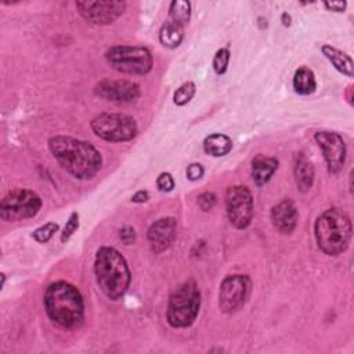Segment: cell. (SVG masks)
<instances>
[{
	"instance_id": "1",
	"label": "cell",
	"mask_w": 354,
	"mask_h": 354,
	"mask_svg": "<svg viewBox=\"0 0 354 354\" xmlns=\"http://www.w3.org/2000/svg\"><path fill=\"white\" fill-rule=\"evenodd\" d=\"M48 148L58 165L77 180L94 177L102 166L101 153L87 141L55 136L48 140Z\"/></svg>"
},
{
	"instance_id": "2",
	"label": "cell",
	"mask_w": 354,
	"mask_h": 354,
	"mask_svg": "<svg viewBox=\"0 0 354 354\" xmlns=\"http://www.w3.org/2000/svg\"><path fill=\"white\" fill-rule=\"evenodd\" d=\"M43 303L48 318L61 328H76L83 321V297L79 289L69 282L57 281L48 285Z\"/></svg>"
},
{
	"instance_id": "3",
	"label": "cell",
	"mask_w": 354,
	"mask_h": 354,
	"mask_svg": "<svg viewBox=\"0 0 354 354\" xmlns=\"http://www.w3.org/2000/svg\"><path fill=\"white\" fill-rule=\"evenodd\" d=\"M94 274L101 292L111 300L120 299L130 285V270L126 259L115 248L102 246L97 250Z\"/></svg>"
},
{
	"instance_id": "4",
	"label": "cell",
	"mask_w": 354,
	"mask_h": 354,
	"mask_svg": "<svg viewBox=\"0 0 354 354\" xmlns=\"http://www.w3.org/2000/svg\"><path fill=\"white\" fill-rule=\"evenodd\" d=\"M353 234L348 214L340 209H328L318 216L314 224V235L318 248L328 256L343 253Z\"/></svg>"
},
{
	"instance_id": "5",
	"label": "cell",
	"mask_w": 354,
	"mask_h": 354,
	"mask_svg": "<svg viewBox=\"0 0 354 354\" xmlns=\"http://www.w3.org/2000/svg\"><path fill=\"white\" fill-rule=\"evenodd\" d=\"M201 308V290L194 279L177 286L169 297L167 322L173 328H188L194 324Z\"/></svg>"
},
{
	"instance_id": "6",
	"label": "cell",
	"mask_w": 354,
	"mask_h": 354,
	"mask_svg": "<svg viewBox=\"0 0 354 354\" xmlns=\"http://www.w3.org/2000/svg\"><path fill=\"white\" fill-rule=\"evenodd\" d=\"M105 59L115 71L127 75H145L153 65L151 51L141 46H113L105 53Z\"/></svg>"
},
{
	"instance_id": "7",
	"label": "cell",
	"mask_w": 354,
	"mask_h": 354,
	"mask_svg": "<svg viewBox=\"0 0 354 354\" xmlns=\"http://www.w3.org/2000/svg\"><path fill=\"white\" fill-rule=\"evenodd\" d=\"M90 126L97 137L111 142L130 141L136 137L138 130L137 123L131 116L109 112H104L95 116Z\"/></svg>"
},
{
	"instance_id": "8",
	"label": "cell",
	"mask_w": 354,
	"mask_h": 354,
	"mask_svg": "<svg viewBox=\"0 0 354 354\" xmlns=\"http://www.w3.org/2000/svg\"><path fill=\"white\" fill-rule=\"evenodd\" d=\"M41 207L40 196L28 188L10 191L0 202V217L4 221H21L35 217Z\"/></svg>"
},
{
	"instance_id": "9",
	"label": "cell",
	"mask_w": 354,
	"mask_h": 354,
	"mask_svg": "<svg viewBox=\"0 0 354 354\" xmlns=\"http://www.w3.org/2000/svg\"><path fill=\"white\" fill-rule=\"evenodd\" d=\"M252 290V281L248 275L235 274L225 277L218 289V308L231 314L245 306Z\"/></svg>"
},
{
	"instance_id": "10",
	"label": "cell",
	"mask_w": 354,
	"mask_h": 354,
	"mask_svg": "<svg viewBox=\"0 0 354 354\" xmlns=\"http://www.w3.org/2000/svg\"><path fill=\"white\" fill-rule=\"evenodd\" d=\"M225 210L235 228H246L253 218V198L249 188L245 185L230 187L225 192Z\"/></svg>"
},
{
	"instance_id": "11",
	"label": "cell",
	"mask_w": 354,
	"mask_h": 354,
	"mask_svg": "<svg viewBox=\"0 0 354 354\" xmlns=\"http://www.w3.org/2000/svg\"><path fill=\"white\" fill-rule=\"evenodd\" d=\"M75 6L77 12L94 25H109L126 10V3L120 0H80Z\"/></svg>"
},
{
	"instance_id": "12",
	"label": "cell",
	"mask_w": 354,
	"mask_h": 354,
	"mask_svg": "<svg viewBox=\"0 0 354 354\" xmlns=\"http://www.w3.org/2000/svg\"><path fill=\"white\" fill-rule=\"evenodd\" d=\"M314 138L322 149L329 173L337 174L343 169L346 160V144L342 136L333 131H318Z\"/></svg>"
},
{
	"instance_id": "13",
	"label": "cell",
	"mask_w": 354,
	"mask_h": 354,
	"mask_svg": "<svg viewBox=\"0 0 354 354\" xmlns=\"http://www.w3.org/2000/svg\"><path fill=\"white\" fill-rule=\"evenodd\" d=\"M94 91L98 97L118 104L131 102L140 97V86L131 80L104 79L95 84Z\"/></svg>"
},
{
	"instance_id": "14",
	"label": "cell",
	"mask_w": 354,
	"mask_h": 354,
	"mask_svg": "<svg viewBox=\"0 0 354 354\" xmlns=\"http://www.w3.org/2000/svg\"><path fill=\"white\" fill-rule=\"evenodd\" d=\"M177 235V223L173 217H163L151 224L147 232V238L151 246V250L155 253H162L176 239Z\"/></svg>"
},
{
	"instance_id": "15",
	"label": "cell",
	"mask_w": 354,
	"mask_h": 354,
	"mask_svg": "<svg viewBox=\"0 0 354 354\" xmlns=\"http://www.w3.org/2000/svg\"><path fill=\"white\" fill-rule=\"evenodd\" d=\"M297 209L293 201L283 199L271 209L272 225L281 234H290L297 224Z\"/></svg>"
},
{
	"instance_id": "16",
	"label": "cell",
	"mask_w": 354,
	"mask_h": 354,
	"mask_svg": "<svg viewBox=\"0 0 354 354\" xmlns=\"http://www.w3.org/2000/svg\"><path fill=\"white\" fill-rule=\"evenodd\" d=\"M278 169V160L272 156L257 155L252 160V178L257 187H263L270 181Z\"/></svg>"
},
{
	"instance_id": "17",
	"label": "cell",
	"mask_w": 354,
	"mask_h": 354,
	"mask_svg": "<svg viewBox=\"0 0 354 354\" xmlns=\"http://www.w3.org/2000/svg\"><path fill=\"white\" fill-rule=\"evenodd\" d=\"M321 51L329 59V62L335 66L336 71H339L340 73H343L348 77L354 76V64L348 54L343 53L342 50H339L330 44H324L321 47Z\"/></svg>"
},
{
	"instance_id": "18",
	"label": "cell",
	"mask_w": 354,
	"mask_h": 354,
	"mask_svg": "<svg viewBox=\"0 0 354 354\" xmlns=\"http://www.w3.org/2000/svg\"><path fill=\"white\" fill-rule=\"evenodd\" d=\"M293 173H295V180L297 184V188L301 192H306L311 188L313 183H314V167L313 163L303 155L299 153L295 158V167H293Z\"/></svg>"
},
{
	"instance_id": "19",
	"label": "cell",
	"mask_w": 354,
	"mask_h": 354,
	"mask_svg": "<svg viewBox=\"0 0 354 354\" xmlns=\"http://www.w3.org/2000/svg\"><path fill=\"white\" fill-rule=\"evenodd\" d=\"M232 149V140L221 133H213L203 140V151L214 158L227 155Z\"/></svg>"
},
{
	"instance_id": "20",
	"label": "cell",
	"mask_w": 354,
	"mask_h": 354,
	"mask_svg": "<svg viewBox=\"0 0 354 354\" xmlns=\"http://www.w3.org/2000/svg\"><path fill=\"white\" fill-rule=\"evenodd\" d=\"M293 88L300 95H310L317 88L314 72L306 66L299 68L293 75Z\"/></svg>"
},
{
	"instance_id": "21",
	"label": "cell",
	"mask_w": 354,
	"mask_h": 354,
	"mask_svg": "<svg viewBox=\"0 0 354 354\" xmlns=\"http://www.w3.org/2000/svg\"><path fill=\"white\" fill-rule=\"evenodd\" d=\"M183 37H184L183 26L171 21L165 22L159 30V40L167 48L178 47L183 41Z\"/></svg>"
},
{
	"instance_id": "22",
	"label": "cell",
	"mask_w": 354,
	"mask_h": 354,
	"mask_svg": "<svg viewBox=\"0 0 354 354\" xmlns=\"http://www.w3.org/2000/svg\"><path fill=\"white\" fill-rule=\"evenodd\" d=\"M169 17L170 21L184 26L189 22L191 18V4L185 0H174L170 3L169 7Z\"/></svg>"
},
{
	"instance_id": "23",
	"label": "cell",
	"mask_w": 354,
	"mask_h": 354,
	"mask_svg": "<svg viewBox=\"0 0 354 354\" xmlns=\"http://www.w3.org/2000/svg\"><path fill=\"white\" fill-rule=\"evenodd\" d=\"M195 91H196V87H195V83L194 82H185L183 83L173 94V102L178 106H183L185 104H188L192 97L195 95Z\"/></svg>"
},
{
	"instance_id": "24",
	"label": "cell",
	"mask_w": 354,
	"mask_h": 354,
	"mask_svg": "<svg viewBox=\"0 0 354 354\" xmlns=\"http://www.w3.org/2000/svg\"><path fill=\"white\" fill-rule=\"evenodd\" d=\"M58 228H59V227H58L57 223L50 221V223H46V224L40 225L39 228H36V230L33 231L32 236H33L39 243H46V242H48V241L54 236V234L58 231Z\"/></svg>"
},
{
	"instance_id": "25",
	"label": "cell",
	"mask_w": 354,
	"mask_h": 354,
	"mask_svg": "<svg viewBox=\"0 0 354 354\" xmlns=\"http://www.w3.org/2000/svg\"><path fill=\"white\" fill-rule=\"evenodd\" d=\"M230 62V51L228 48H220L216 51L213 58V69L217 75H223L227 71Z\"/></svg>"
},
{
	"instance_id": "26",
	"label": "cell",
	"mask_w": 354,
	"mask_h": 354,
	"mask_svg": "<svg viewBox=\"0 0 354 354\" xmlns=\"http://www.w3.org/2000/svg\"><path fill=\"white\" fill-rule=\"evenodd\" d=\"M77 228H79V213L73 212V213H71V216L61 232V242H66L76 232Z\"/></svg>"
},
{
	"instance_id": "27",
	"label": "cell",
	"mask_w": 354,
	"mask_h": 354,
	"mask_svg": "<svg viewBox=\"0 0 354 354\" xmlns=\"http://www.w3.org/2000/svg\"><path fill=\"white\" fill-rule=\"evenodd\" d=\"M216 201H217V198L213 192H203L198 196V205L203 212L212 210L216 205Z\"/></svg>"
},
{
	"instance_id": "28",
	"label": "cell",
	"mask_w": 354,
	"mask_h": 354,
	"mask_svg": "<svg viewBox=\"0 0 354 354\" xmlns=\"http://www.w3.org/2000/svg\"><path fill=\"white\" fill-rule=\"evenodd\" d=\"M158 189L162 192H170L174 188V180L170 173H160L156 180Z\"/></svg>"
},
{
	"instance_id": "29",
	"label": "cell",
	"mask_w": 354,
	"mask_h": 354,
	"mask_svg": "<svg viewBox=\"0 0 354 354\" xmlns=\"http://www.w3.org/2000/svg\"><path fill=\"white\" fill-rule=\"evenodd\" d=\"M203 166L201 163H191L187 167V178L191 181H196L203 177Z\"/></svg>"
},
{
	"instance_id": "30",
	"label": "cell",
	"mask_w": 354,
	"mask_h": 354,
	"mask_svg": "<svg viewBox=\"0 0 354 354\" xmlns=\"http://www.w3.org/2000/svg\"><path fill=\"white\" fill-rule=\"evenodd\" d=\"M119 238L124 245H131L136 241V231L130 225H124L119 230Z\"/></svg>"
},
{
	"instance_id": "31",
	"label": "cell",
	"mask_w": 354,
	"mask_h": 354,
	"mask_svg": "<svg viewBox=\"0 0 354 354\" xmlns=\"http://www.w3.org/2000/svg\"><path fill=\"white\" fill-rule=\"evenodd\" d=\"M329 11H335V12H343L346 10L347 3L346 1H326L324 4Z\"/></svg>"
},
{
	"instance_id": "32",
	"label": "cell",
	"mask_w": 354,
	"mask_h": 354,
	"mask_svg": "<svg viewBox=\"0 0 354 354\" xmlns=\"http://www.w3.org/2000/svg\"><path fill=\"white\" fill-rule=\"evenodd\" d=\"M148 198H149L148 192L141 189V191H137V192L131 196V202H134V203H144V202L148 201Z\"/></svg>"
},
{
	"instance_id": "33",
	"label": "cell",
	"mask_w": 354,
	"mask_h": 354,
	"mask_svg": "<svg viewBox=\"0 0 354 354\" xmlns=\"http://www.w3.org/2000/svg\"><path fill=\"white\" fill-rule=\"evenodd\" d=\"M282 22H283L285 26H289V25H290V17H289L286 12L282 14Z\"/></svg>"
}]
</instances>
